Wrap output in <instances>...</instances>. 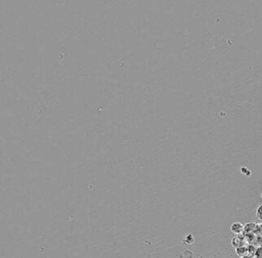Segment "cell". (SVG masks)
<instances>
[{
	"mask_svg": "<svg viewBox=\"0 0 262 258\" xmlns=\"http://www.w3.org/2000/svg\"><path fill=\"white\" fill-rule=\"evenodd\" d=\"M194 242V236L193 235H191V234H189V235H187L186 238H184V240H183V243L184 244H193Z\"/></svg>",
	"mask_w": 262,
	"mask_h": 258,
	"instance_id": "cell-2",
	"label": "cell"
},
{
	"mask_svg": "<svg viewBox=\"0 0 262 258\" xmlns=\"http://www.w3.org/2000/svg\"><path fill=\"white\" fill-rule=\"evenodd\" d=\"M262 216V206H260L258 208V209H257V216Z\"/></svg>",
	"mask_w": 262,
	"mask_h": 258,
	"instance_id": "cell-4",
	"label": "cell"
},
{
	"mask_svg": "<svg viewBox=\"0 0 262 258\" xmlns=\"http://www.w3.org/2000/svg\"><path fill=\"white\" fill-rule=\"evenodd\" d=\"M241 172H242L243 174H245L246 176H250V175H251V171H250L248 168H246V167H242V168H241Z\"/></svg>",
	"mask_w": 262,
	"mask_h": 258,
	"instance_id": "cell-3",
	"label": "cell"
},
{
	"mask_svg": "<svg viewBox=\"0 0 262 258\" xmlns=\"http://www.w3.org/2000/svg\"><path fill=\"white\" fill-rule=\"evenodd\" d=\"M244 231H245V225L243 223H241V222H234V223L230 225V231L237 236L241 235Z\"/></svg>",
	"mask_w": 262,
	"mask_h": 258,
	"instance_id": "cell-1",
	"label": "cell"
}]
</instances>
